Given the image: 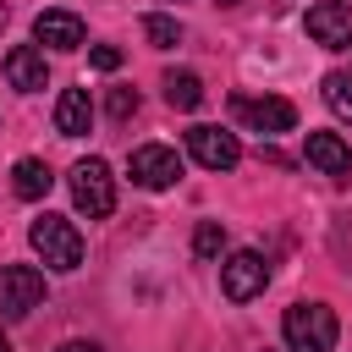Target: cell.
<instances>
[{
  "label": "cell",
  "instance_id": "cell-1",
  "mask_svg": "<svg viewBox=\"0 0 352 352\" xmlns=\"http://www.w3.org/2000/svg\"><path fill=\"white\" fill-rule=\"evenodd\" d=\"M336 308H324V302H292L286 308V319H280V336H286V346L292 352H330L336 346Z\"/></svg>",
  "mask_w": 352,
  "mask_h": 352
},
{
  "label": "cell",
  "instance_id": "cell-2",
  "mask_svg": "<svg viewBox=\"0 0 352 352\" xmlns=\"http://www.w3.org/2000/svg\"><path fill=\"white\" fill-rule=\"evenodd\" d=\"M28 242H33V253H38L50 270H77V264H82V236H77V226H72L66 214H38V220L28 226Z\"/></svg>",
  "mask_w": 352,
  "mask_h": 352
},
{
  "label": "cell",
  "instance_id": "cell-3",
  "mask_svg": "<svg viewBox=\"0 0 352 352\" xmlns=\"http://www.w3.org/2000/svg\"><path fill=\"white\" fill-rule=\"evenodd\" d=\"M72 204L88 214V220H104L116 209V176L104 160H77L72 165Z\"/></svg>",
  "mask_w": 352,
  "mask_h": 352
},
{
  "label": "cell",
  "instance_id": "cell-4",
  "mask_svg": "<svg viewBox=\"0 0 352 352\" xmlns=\"http://www.w3.org/2000/svg\"><path fill=\"white\" fill-rule=\"evenodd\" d=\"M126 170H132V182H138L143 192H165V187L182 182V154L165 148V143H143V148H132Z\"/></svg>",
  "mask_w": 352,
  "mask_h": 352
},
{
  "label": "cell",
  "instance_id": "cell-5",
  "mask_svg": "<svg viewBox=\"0 0 352 352\" xmlns=\"http://www.w3.org/2000/svg\"><path fill=\"white\" fill-rule=\"evenodd\" d=\"M220 286H226L231 302H253V297L270 286V264H264V253H253V248L226 253V264H220Z\"/></svg>",
  "mask_w": 352,
  "mask_h": 352
},
{
  "label": "cell",
  "instance_id": "cell-6",
  "mask_svg": "<svg viewBox=\"0 0 352 352\" xmlns=\"http://www.w3.org/2000/svg\"><path fill=\"white\" fill-rule=\"evenodd\" d=\"M44 302V275L33 264H6L0 270V319H28Z\"/></svg>",
  "mask_w": 352,
  "mask_h": 352
},
{
  "label": "cell",
  "instance_id": "cell-7",
  "mask_svg": "<svg viewBox=\"0 0 352 352\" xmlns=\"http://www.w3.org/2000/svg\"><path fill=\"white\" fill-rule=\"evenodd\" d=\"M187 154L204 165V170H231L242 160V143L226 132V126H192L187 132Z\"/></svg>",
  "mask_w": 352,
  "mask_h": 352
},
{
  "label": "cell",
  "instance_id": "cell-8",
  "mask_svg": "<svg viewBox=\"0 0 352 352\" xmlns=\"http://www.w3.org/2000/svg\"><path fill=\"white\" fill-rule=\"evenodd\" d=\"M308 38L324 50H346L352 44V6L346 0H319L308 6Z\"/></svg>",
  "mask_w": 352,
  "mask_h": 352
},
{
  "label": "cell",
  "instance_id": "cell-9",
  "mask_svg": "<svg viewBox=\"0 0 352 352\" xmlns=\"http://www.w3.org/2000/svg\"><path fill=\"white\" fill-rule=\"evenodd\" d=\"M231 110H236L242 121H253L258 132H292V126H297V104H292V99H275V94H264V99L236 94Z\"/></svg>",
  "mask_w": 352,
  "mask_h": 352
},
{
  "label": "cell",
  "instance_id": "cell-10",
  "mask_svg": "<svg viewBox=\"0 0 352 352\" xmlns=\"http://www.w3.org/2000/svg\"><path fill=\"white\" fill-rule=\"evenodd\" d=\"M302 160H308L314 170L336 176V182H352V148H346V138H341V132H308Z\"/></svg>",
  "mask_w": 352,
  "mask_h": 352
},
{
  "label": "cell",
  "instance_id": "cell-11",
  "mask_svg": "<svg viewBox=\"0 0 352 352\" xmlns=\"http://www.w3.org/2000/svg\"><path fill=\"white\" fill-rule=\"evenodd\" d=\"M6 82L22 88V94H38V88L50 82L44 50H38V44H11V50H6Z\"/></svg>",
  "mask_w": 352,
  "mask_h": 352
},
{
  "label": "cell",
  "instance_id": "cell-12",
  "mask_svg": "<svg viewBox=\"0 0 352 352\" xmlns=\"http://www.w3.org/2000/svg\"><path fill=\"white\" fill-rule=\"evenodd\" d=\"M33 38L50 44V50H77V44L88 38V28H82L77 11H38V16H33Z\"/></svg>",
  "mask_w": 352,
  "mask_h": 352
},
{
  "label": "cell",
  "instance_id": "cell-13",
  "mask_svg": "<svg viewBox=\"0 0 352 352\" xmlns=\"http://www.w3.org/2000/svg\"><path fill=\"white\" fill-rule=\"evenodd\" d=\"M94 126V104H88V94L82 88H66L60 99H55V132L60 138H82Z\"/></svg>",
  "mask_w": 352,
  "mask_h": 352
},
{
  "label": "cell",
  "instance_id": "cell-14",
  "mask_svg": "<svg viewBox=\"0 0 352 352\" xmlns=\"http://www.w3.org/2000/svg\"><path fill=\"white\" fill-rule=\"evenodd\" d=\"M50 182H55V176H50V165H44V160H16V165H11V192H16V198H28V204H33V198H44V192H50Z\"/></svg>",
  "mask_w": 352,
  "mask_h": 352
},
{
  "label": "cell",
  "instance_id": "cell-15",
  "mask_svg": "<svg viewBox=\"0 0 352 352\" xmlns=\"http://www.w3.org/2000/svg\"><path fill=\"white\" fill-rule=\"evenodd\" d=\"M165 104H170V110H198V104H204L198 72H165Z\"/></svg>",
  "mask_w": 352,
  "mask_h": 352
},
{
  "label": "cell",
  "instance_id": "cell-16",
  "mask_svg": "<svg viewBox=\"0 0 352 352\" xmlns=\"http://www.w3.org/2000/svg\"><path fill=\"white\" fill-rule=\"evenodd\" d=\"M324 104L341 121H352V72H324Z\"/></svg>",
  "mask_w": 352,
  "mask_h": 352
},
{
  "label": "cell",
  "instance_id": "cell-17",
  "mask_svg": "<svg viewBox=\"0 0 352 352\" xmlns=\"http://www.w3.org/2000/svg\"><path fill=\"white\" fill-rule=\"evenodd\" d=\"M143 38H148L154 50H170V44L182 38V22H176V16H160V11H148V16H143Z\"/></svg>",
  "mask_w": 352,
  "mask_h": 352
},
{
  "label": "cell",
  "instance_id": "cell-18",
  "mask_svg": "<svg viewBox=\"0 0 352 352\" xmlns=\"http://www.w3.org/2000/svg\"><path fill=\"white\" fill-rule=\"evenodd\" d=\"M192 253H198V258H220V253H226V226H220V220H198Z\"/></svg>",
  "mask_w": 352,
  "mask_h": 352
},
{
  "label": "cell",
  "instance_id": "cell-19",
  "mask_svg": "<svg viewBox=\"0 0 352 352\" xmlns=\"http://www.w3.org/2000/svg\"><path fill=\"white\" fill-rule=\"evenodd\" d=\"M104 110H110L116 121H126V116L138 110V94H132V88H110V99H104Z\"/></svg>",
  "mask_w": 352,
  "mask_h": 352
},
{
  "label": "cell",
  "instance_id": "cell-20",
  "mask_svg": "<svg viewBox=\"0 0 352 352\" xmlns=\"http://www.w3.org/2000/svg\"><path fill=\"white\" fill-rule=\"evenodd\" d=\"M88 60H94L99 72H116V66H121V50H116V44H94V50H88Z\"/></svg>",
  "mask_w": 352,
  "mask_h": 352
},
{
  "label": "cell",
  "instance_id": "cell-21",
  "mask_svg": "<svg viewBox=\"0 0 352 352\" xmlns=\"http://www.w3.org/2000/svg\"><path fill=\"white\" fill-rule=\"evenodd\" d=\"M55 352H99L94 341H66V346H55Z\"/></svg>",
  "mask_w": 352,
  "mask_h": 352
},
{
  "label": "cell",
  "instance_id": "cell-22",
  "mask_svg": "<svg viewBox=\"0 0 352 352\" xmlns=\"http://www.w3.org/2000/svg\"><path fill=\"white\" fill-rule=\"evenodd\" d=\"M0 352H11V341H6V336H0Z\"/></svg>",
  "mask_w": 352,
  "mask_h": 352
},
{
  "label": "cell",
  "instance_id": "cell-23",
  "mask_svg": "<svg viewBox=\"0 0 352 352\" xmlns=\"http://www.w3.org/2000/svg\"><path fill=\"white\" fill-rule=\"evenodd\" d=\"M0 28H6V0H0Z\"/></svg>",
  "mask_w": 352,
  "mask_h": 352
},
{
  "label": "cell",
  "instance_id": "cell-24",
  "mask_svg": "<svg viewBox=\"0 0 352 352\" xmlns=\"http://www.w3.org/2000/svg\"><path fill=\"white\" fill-rule=\"evenodd\" d=\"M220 6H242V0H220Z\"/></svg>",
  "mask_w": 352,
  "mask_h": 352
}]
</instances>
